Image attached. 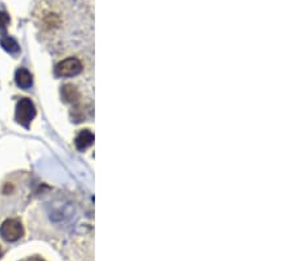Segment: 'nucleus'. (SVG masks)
I'll use <instances>...</instances> for the list:
<instances>
[{"instance_id":"9","label":"nucleus","mask_w":297,"mask_h":261,"mask_svg":"<svg viewBox=\"0 0 297 261\" xmlns=\"http://www.w3.org/2000/svg\"><path fill=\"white\" fill-rule=\"evenodd\" d=\"M25 261H45L44 259H41V257H39V256H33V257H29V259H28V260H25Z\"/></svg>"},{"instance_id":"6","label":"nucleus","mask_w":297,"mask_h":261,"mask_svg":"<svg viewBox=\"0 0 297 261\" xmlns=\"http://www.w3.org/2000/svg\"><path fill=\"white\" fill-rule=\"evenodd\" d=\"M15 80H16V84L21 89H29L33 83V78H32V74L27 69L24 67H20L19 70H16V74H15Z\"/></svg>"},{"instance_id":"7","label":"nucleus","mask_w":297,"mask_h":261,"mask_svg":"<svg viewBox=\"0 0 297 261\" xmlns=\"http://www.w3.org/2000/svg\"><path fill=\"white\" fill-rule=\"evenodd\" d=\"M0 42H1V46H3L7 52H9V53H16V52H19V44L12 37H9V36L1 37Z\"/></svg>"},{"instance_id":"8","label":"nucleus","mask_w":297,"mask_h":261,"mask_svg":"<svg viewBox=\"0 0 297 261\" xmlns=\"http://www.w3.org/2000/svg\"><path fill=\"white\" fill-rule=\"evenodd\" d=\"M9 21H11V19H9L8 15L5 14V12H0V31L4 32Z\"/></svg>"},{"instance_id":"1","label":"nucleus","mask_w":297,"mask_h":261,"mask_svg":"<svg viewBox=\"0 0 297 261\" xmlns=\"http://www.w3.org/2000/svg\"><path fill=\"white\" fill-rule=\"evenodd\" d=\"M36 116V107L31 99L28 98H21L19 100L18 106H16V112H15V119L19 124H21L22 127L28 128L32 120Z\"/></svg>"},{"instance_id":"10","label":"nucleus","mask_w":297,"mask_h":261,"mask_svg":"<svg viewBox=\"0 0 297 261\" xmlns=\"http://www.w3.org/2000/svg\"><path fill=\"white\" fill-rule=\"evenodd\" d=\"M0 256H1V249H0Z\"/></svg>"},{"instance_id":"2","label":"nucleus","mask_w":297,"mask_h":261,"mask_svg":"<svg viewBox=\"0 0 297 261\" xmlns=\"http://www.w3.org/2000/svg\"><path fill=\"white\" fill-rule=\"evenodd\" d=\"M0 235L5 241H16L24 235V227L19 219H7L0 226Z\"/></svg>"},{"instance_id":"3","label":"nucleus","mask_w":297,"mask_h":261,"mask_svg":"<svg viewBox=\"0 0 297 261\" xmlns=\"http://www.w3.org/2000/svg\"><path fill=\"white\" fill-rule=\"evenodd\" d=\"M82 71V62L77 57H67L56 66V74L60 77H76Z\"/></svg>"},{"instance_id":"4","label":"nucleus","mask_w":297,"mask_h":261,"mask_svg":"<svg viewBox=\"0 0 297 261\" xmlns=\"http://www.w3.org/2000/svg\"><path fill=\"white\" fill-rule=\"evenodd\" d=\"M61 95L65 102L71 103V104H82L81 103V91L73 84H65L61 89Z\"/></svg>"},{"instance_id":"5","label":"nucleus","mask_w":297,"mask_h":261,"mask_svg":"<svg viewBox=\"0 0 297 261\" xmlns=\"http://www.w3.org/2000/svg\"><path fill=\"white\" fill-rule=\"evenodd\" d=\"M94 142V133L90 131V129H84L81 131L78 135L76 136V140H74V144H76V148L78 151H85L87 149L89 146L93 145Z\"/></svg>"}]
</instances>
